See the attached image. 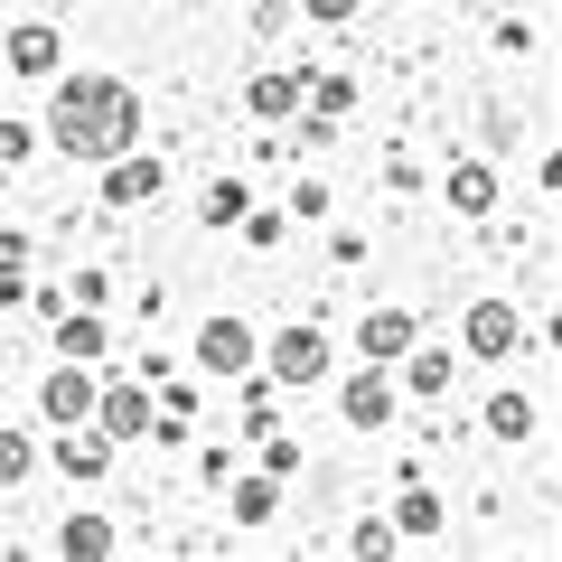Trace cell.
Listing matches in <instances>:
<instances>
[{
	"label": "cell",
	"instance_id": "6da1fadb",
	"mask_svg": "<svg viewBox=\"0 0 562 562\" xmlns=\"http://www.w3.org/2000/svg\"><path fill=\"white\" fill-rule=\"evenodd\" d=\"M140 132V94L122 76H57V103H47L38 140H57L66 160H113V150H132Z\"/></svg>",
	"mask_w": 562,
	"mask_h": 562
},
{
	"label": "cell",
	"instance_id": "7a4b0ae2",
	"mask_svg": "<svg viewBox=\"0 0 562 562\" xmlns=\"http://www.w3.org/2000/svg\"><path fill=\"white\" fill-rule=\"evenodd\" d=\"M150 413H160V403L140 394V384H94V431H103V441H140Z\"/></svg>",
	"mask_w": 562,
	"mask_h": 562
},
{
	"label": "cell",
	"instance_id": "3957f363",
	"mask_svg": "<svg viewBox=\"0 0 562 562\" xmlns=\"http://www.w3.org/2000/svg\"><path fill=\"white\" fill-rule=\"evenodd\" d=\"M160 179H169L160 160H132V150H113V160H103V206H113V216H132V206L160 198Z\"/></svg>",
	"mask_w": 562,
	"mask_h": 562
},
{
	"label": "cell",
	"instance_id": "277c9868",
	"mask_svg": "<svg viewBox=\"0 0 562 562\" xmlns=\"http://www.w3.org/2000/svg\"><path fill=\"white\" fill-rule=\"evenodd\" d=\"M38 413L47 422H94V375H85L76 357H57V375L38 384Z\"/></svg>",
	"mask_w": 562,
	"mask_h": 562
},
{
	"label": "cell",
	"instance_id": "5b68a950",
	"mask_svg": "<svg viewBox=\"0 0 562 562\" xmlns=\"http://www.w3.org/2000/svg\"><path fill=\"white\" fill-rule=\"evenodd\" d=\"M272 375L281 384H319L328 375V338H319V328H281V338H272Z\"/></svg>",
	"mask_w": 562,
	"mask_h": 562
},
{
	"label": "cell",
	"instance_id": "8992f818",
	"mask_svg": "<svg viewBox=\"0 0 562 562\" xmlns=\"http://www.w3.org/2000/svg\"><path fill=\"white\" fill-rule=\"evenodd\" d=\"M516 347H525V319H516V310H506V301H479V310H469V357H516Z\"/></svg>",
	"mask_w": 562,
	"mask_h": 562
},
{
	"label": "cell",
	"instance_id": "52a82bcc",
	"mask_svg": "<svg viewBox=\"0 0 562 562\" xmlns=\"http://www.w3.org/2000/svg\"><path fill=\"white\" fill-rule=\"evenodd\" d=\"M198 366L206 375H244V366H254V328L244 319H206L198 328Z\"/></svg>",
	"mask_w": 562,
	"mask_h": 562
},
{
	"label": "cell",
	"instance_id": "ba28073f",
	"mask_svg": "<svg viewBox=\"0 0 562 562\" xmlns=\"http://www.w3.org/2000/svg\"><path fill=\"white\" fill-rule=\"evenodd\" d=\"M301 85H310V66H262V76L244 85V103H254L262 122H291L301 113Z\"/></svg>",
	"mask_w": 562,
	"mask_h": 562
},
{
	"label": "cell",
	"instance_id": "9c48e42d",
	"mask_svg": "<svg viewBox=\"0 0 562 562\" xmlns=\"http://www.w3.org/2000/svg\"><path fill=\"white\" fill-rule=\"evenodd\" d=\"M103 460H113V441H103V431L57 422V469H66V479H103Z\"/></svg>",
	"mask_w": 562,
	"mask_h": 562
},
{
	"label": "cell",
	"instance_id": "30bf717a",
	"mask_svg": "<svg viewBox=\"0 0 562 562\" xmlns=\"http://www.w3.org/2000/svg\"><path fill=\"white\" fill-rule=\"evenodd\" d=\"M347 422H357V431H384V422H394V384L375 375V366H366V375H347Z\"/></svg>",
	"mask_w": 562,
	"mask_h": 562
},
{
	"label": "cell",
	"instance_id": "8fae6325",
	"mask_svg": "<svg viewBox=\"0 0 562 562\" xmlns=\"http://www.w3.org/2000/svg\"><path fill=\"white\" fill-rule=\"evenodd\" d=\"M450 375H460V357H441V347H403V384H413L422 403H441Z\"/></svg>",
	"mask_w": 562,
	"mask_h": 562
},
{
	"label": "cell",
	"instance_id": "7c38bea8",
	"mask_svg": "<svg viewBox=\"0 0 562 562\" xmlns=\"http://www.w3.org/2000/svg\"><path fill=\"white\" fill-rule=\"evenodd\" d=\"M301 113L347 122V113H357V76H338V66H328V76H310V85H301Z\"/></svg>",
	"mask_w": 562,
	"mask_h": 562
},
{
	"label": "cell",
	"instance_id": "4fadbf2b",
	"mask_svg": "<svg viewBox=\"0 0 562 562\" xmlns=\"http://www.w3.org/2000/svg\"><path fill=\"white\" fill-rule=\"evenodd\" d=\"M57 57H66V47H57V29H20V38H10V76H57Z\"/></svg>",
	"mask_w": 562,
	"mask_h": 562
},
{
	"label": "cell",
	"instance_id": "5bb4252c",
	"mask_svg": "<svg viewBox=\"0 0 562 562\" xmlns=\"http://www.w3.org/2000/svg\"><path fill=\"white\" fill-rule=\"evenodd\" d=\"M450 206H460V216H487V206H497V169L460 160V169H450Z\"/></svg>",
	"mask_w": 562,
	"mask_h": 562
},
{
	"label": "cell",
	"instance_id": "9a60e30c",
	"mask_svg": "<svg viewBox=\"0 0 562 562\" xmlns=\"http://www.w3.org/2000/svg\"><path fill=\"white\" fill-rule=\"evenodd\" d=\"M357 347H366L375 366H384V357H403V347H413V319H403V310H375V319L357 328Z\"/></svg>",
	"mask_w": 562,
	"mask_h": 562
},
{
	"label": "cell",
	"instance_id": "2e32d148",
	"mask_svg": "<svg viewBox=\"0 0 562 562\" xmlns=\"http://www.w3.org/2000/svg\"><path fill=\"white\" fill-rule=\"evenodd\" d=\"M394 535H441V497H431V487H403L394 497Z\"/></svg>",
	"mask_w": 562,
	"mask_h": 562
},
{
	"label": "cell",
	"instance_id": "e0dca14e",
	"mask_svg": "<svg viewBox=\"0 0 562 562\" xmlns=\"http://www.w3.org/2000/svg\"><path fill=\"white\" fill-rule=\"evenodd\" d=\"M281 516V479H244L235 487V525H272Z\"/></svg>",
	"mask_w": 562,
	"mask_h": 562
},
{
	"label": "cell",
	"instance_id": "ac0fdd59",
	"mask_svg": "<svg viewBox=\"0 0 562 562\" xmlns=\"http://www.w3.org/2000/svg\"><path fill=\"white\" fill-rule=\"evenodd\" d=\"M487 431H497V441H525V431H535V403H525V394H497V403H487Z\"/></svg>",
	"mask_w": 562,
	"mask_h": 562
},
{
	"label": "cell",
	"instance_id": "d6986e66",
	"mask_svg": "<svg viewBox=\"0 0 562 562\" xmlns=\"http://www.w3.org/2000/svg\"><path fill=\"white\" fill-rule=\"evenodd\" d=\"M57 357H103V319H57Z\"/></svg>",
	"mask_w": 562,
	"mask_h": 562
},
{
	"label": "cell",
	"instance_id": "ffe728a7",
	"mask_svg": "<svg viewBox=\"0 0 562 562\" xmlns=\"http://www.w3.org/2000/svg\"><path fill=\"white\" fill-rule=\"evenodd\" d=\"M57 543H66V553H113V525H103V516H76Z\"/></svg>",
	"mask_w": 562,
	"mask_h": 562
},
{
	"label": "cell",
	"instance_id": "44dd1931",
	"mask_svg": "<svg viewBox=\"0 0 562 562\" xmlns=\"http://www.w3.org/2000/svg\"><path fill=\"white\" fill-rule=\"evenodd\" d=\"M38 160V122H0V169Z\"/></svg>",
	"mask_w": 562,
	"mask_h": 562
},
{
	"label": "cell",
	"instance_id": "7402d4cb",
	"mask_svg": "<svg viewBox=\"0 0 562 562\" xmlns=\"http://www.w3.org/2000/svg\"><path fill=\"white\" fill-rule=\"evenodd\" d=\"M29 469H38V450H29V441H20V431H0V487H20V479H29Z\"/></svg>",
	"mask_w": 562,
	"mask_h": 562
},
{
	"label": "cell",
	"instance_id": "603a6c76",
	"mask_svg": "<svg viewBox=\"0 0 562 562\" xmlns=\"http://www.w3.org/2000/svg\"><path fill=\"white\" fill-rule=\"evenodd\" d=\"M235 216H244V188L216 179V188H206V225H235Z\"/></svg>",
	"mask_w": 562,
	"mask_h": 562
},
{
	"label": "cell",
	"instance_id": "cb8c5ba5",
	"mask_svg": "<svg viewBox=\"0 0 562 562\" xmlns=\"http://www.w3.org/2000/svg\"><path fill=\"white\" fill-rule=\"evenodd\" d=\"M301 10H310L319 29H347V20H357V0H301Z\"/></svg>",
	"mask_w": 562,
	"mask_h": 562
},
{
	"label": "cell",
	"instance_id": "d4e9b609",
	"mask_svg": "<svg viewBox=\"0 0 562 562\" xmlns=\"http://www.w3.org/2000/svg\"><path fill=\"white\" fill-rule=\"evenodd\" d=\"M0 188H10V169H0Z\"/></svg>",
	"mask_w": 562,
	"mask_h": 562
},
{
	"label": "cell",
	"instance_id": "484cf974",
	"mask_svg": "<svg viewBox=\"0 0 562 562\" xmlns=\"http://www.w3.org/2000/svg\"><path fill=\"white\" fill-rule=\"evenodd\" d=\"M0 10H10V0H0Z\"/></svg>",
	"mask_w": 562,
	"mask_h": 562
}]
</instances>
